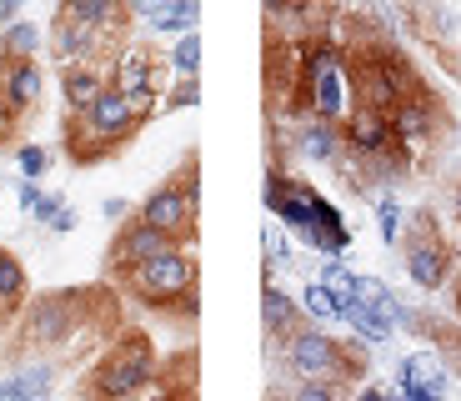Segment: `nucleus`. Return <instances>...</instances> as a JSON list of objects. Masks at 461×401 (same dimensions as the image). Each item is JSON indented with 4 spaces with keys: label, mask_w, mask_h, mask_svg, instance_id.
<instances>
[{
    "label": "nucleus",
    "mask_w": 461,
    "mask_h": 401,
    "mask_svg": "<svg viewBox=\"0 0 461 401\" xmlns=\"http://www.w3.org/2000/svg\"><path fill=\"white\" fill-rule=\"evenodd\" d=\"M121 281V291H126L131 301H140L146 311H171V316H196L201 311V281H196V256L185 251H166L156 256V261L136 266V271L115 276Z\"/></svg>",
    "instance_id": "1"
},
{
    "label": "nucleus",
    "mask_w": 461,
    "mask_h": 401,
    "mask_svg": "<svg viewBox=\"0 0 461 401\" xmlns=\"http://www.w3.org/2000/svg\"><path fill=\"white\" fill-rule=\"evenodd\" d=\"M140 126H146V121L136 115V105L111 86L91 111L66 115V131H60V136H66V156L76 160V166H101V160L115 156Z\"/></svg>",
    "instance_id": "2"
},
{
    "label": "nucleus",
    "mask_w": 461,
    "mask_h": 401,
    "mask_svg": "<svg viewBox=\"0 0 461 401\" xmlns=\"http://www.w3.org/2000/svg\"><path fill=\"white\" fill-rule=\"evenodd\" d=\"M161 377V361H156V346L146 332H121L111 342V351L86 371L81 381V401H131Z\"/></svg>",
    "instance_id": "3"
},
{
    "label": "nucleus",
    "mask_w": 461,
    "mask_h": 401,
    "mask_svg": "<svg viewBox=\"0 0 461 401\" xmlns=\"http://www.w3.org/2000/svg\"><path fill=\"white\" fill-rule=\"evenodd\" d=\"M346 80H351L357 111H376V115H392L402 101H411L421 91L416 70L392 46H361L357 56L346 60Z\"/></svg>",
    "instance_id": "4"
},
{
    "label": "nucleus",
    "mask_w": 461,
    "mask_h": 401,
    "mask_svg": "<svg viewBox=\"0 0 461 401\" xmlns=\"http://www.w3.org/2000/svg\"><path fill=\"white\" fill-rule=\"evenodd\" d=\"M281 356H286V371L301 381H351L366 377V346L361 342H336L321 326H301L296 336L281 342Z\"/></svg>",
    "instance_id": "5"
},
{
    "label": "nucleus",
    "mask_w": 461,
    "mask_h": 401,
    "mask_svg": "<svg viewBox=\"0 0 461 401\" xmlns=\"http://www.w3.org/2000/svg\"><path fill=\"white\" fill-rule=\"evenodd\" d=\"M136 216L146 221V226L166 231L176 246H185V241L196 236V216H201V160L185 156L181 171H176L171 181H161L146 201H140Z\"/></svg>",
    "instance_id": "6"
},
{
    "label": "nucleus",
    "mask_w": 461,
    "mask_h": 401,
    "mask_svg": "<svg viewBox=\"0 0 461 401\" xmlns=\"http://www.w3.org/2000/svg\"><path fill=\"white\" fill-rule=\"evenodd\" d=\"M86 301L91 291H46L25 306L21 342L25 346H60L86 326Z\"/></svg>",
    "instance_id": "7"
},
{
    "label": "nucleus",
    "mask_w": 461,
    "mask_h": 401,
    "mask_svg": "<svg viewBox=\"0 0 461 401\" xmlns=\"http://www.w3.org/2000/svg\"><path fill=\"white\" fill-rule=\"evenodd\" d=\"M406 276L421 291H441L451 281V246L441 241L431 211H416L411 231H406Z\"/></svg>",
    "instance_id": "8"
},
{
    "label": "nucleus",
    "mask_w": 461,
    "mask_h": 401,
    "mask_svg": "<svg viewBox=\"0 0 461 401\" xmlns=\"http://www.w3.org/2000/svg\"><path fill=\"white\" fill-rule=\"evenodd\" d=\"M321 206H326V196L316 191V186L286 176L281 166H271V171H266V211H271V216H281V226H286V231L306 236V231L316 226V216H321Z\"/></svg>",
    "instance_id": "9"
},
{
    "label": "nucleus",
    "mask_w": 461,
    "mask_h": 401,
    "mask_svg": "<svg viewBox=\"0 0 461 401\" xmlns=\"http://www.w3.org/2000/svg\"><path fill=\"white\" fill-rule=\"evenodd\" d=\"M166 251H181L166 231H156V226H146L140 216H131V221H121V231L111 236V251H105V271H111V281L115 276H126V271H136V266H146V261H156V256H166Z\"/></svg>",
    "instance_id": "10"
},
{
    "label": "nucleus",
    "mask_w": 461,
    "mask_h": 401,
    "mask_svg": "<svg viewBox=\"0 0 461 401\" xmlns=\"http://www.w3.org/2000/svg\"><path fill=\"white\" fill-rule=\"evenodd\" d=\"M41 96H46V70H41V60H0V115L11 126L41 105Z\"/></svg>",
    "instance_id": "11"
},
{
    "label": "nucleus",
    "mask_w": 461,
    "mask_h": 401,
    "mask_svg": "<svg viewBox=\"0 0 461 401\" xmlns=\"http://www.w3.org/2000/svg\"><path fill=\"white\" fill-rule=\"evenodd\" d=\"M441 121H447V111H441L437 96L421 86L411 101H402V105L392 111V136H396V146H402V150H411V146H421L427 136H437Z\"/></svg>",
    "instance_id": "12"
},
{
    "label": "nucleus",
    "mask_w": 461,
    "mask_h": 401,
    "mask_svg": "<svg viewBox=\"0 0 461 401\" xmlns=\"http://www.w3.org/2000/svg\"><path fill=\"white\" fill-rule=\"evenodd\" d=\"M105 46H111L105 35L86 31V25H76L70 15L56 11V21H50V35H46V50L60 60V70H66V66H86V60H101Z\"/></svg>",
    "instance_id": "13"
},
{
    "label": "nucleus",
    "mask_w": 461,
    "mask_h": 401,
    "mask_svg": "<svg viewBox=\"0 0 461 401\" xmlns=\"http://www.w3.org/2000/svg\"><path fill=\"white\" fill-rule=\"evenodd\" d=\"M105 91H111V66H105V60H86V66H66V70H60V96H66L70 115L91 111Z\"/></svg>",
    "instance_id": "14"
},
{
    "label": "nucleus",
    "mask_w": 461,
    "mask_h": 401,
    "mask_svg": "<svg viewBox=\"0 0 461 401\" xmlns=\"http://www.w3.org/2000/svg\"><path fill=\"white\" fill-rule=\"evenodd\" d=\"M131 15H140L150 31H161V35H191L201 25V5H196V0H136Z\"/></svg>",
    "instance_id": "15"
},
{
    "label": "nucleus",
    "mask_w": 461,
    "mask_h": 401,
    "mask_svg": "<svg viewBox=\"0 0 461 401\" xmlns=\"http://www.w3.org/2000/svg\"><path fill=\"white\" fill-rule=\"evenodd\" d=\"M56 377H60L56 361H25L11 377H0V401H50Z\"/></svg>",
    "instance_id": "16"
},
{
    "label": "nucleus",
    "mask_w": 461,
    "mask_h": 401,
    "mask_svg": "<svg viewBox=\"0 0 461 401\" xmlns=\"http://www.w3.org/2000/svg\"><path fill=\"white\" fill-rule=\"evenodd\" d=\"M301 316L306 311L296 306V296L276 287V281H266L261 287V326H266V342H286V336L301 332Z\"/></svg>",
    "instance_id": "17"
},
{
    "label": "nucleus",
    "mask_w": 461,
    "mask_h": 401,
    "mask_svg": "<svg viewBox=\"0 0 461 401\" xmlns=\"http://www.w3.org/2000/svg\"><path fill=\"white\" fill-rule=\"evenodd\" d=\"M296 150L306 160H321V166H341L346 160V146H341V126H331V121H316V115H306L296 126Z\"/></svg>",
    "instance_id": "18"
},
{
    "label": "nucleus",
    "mask_w": 461,
    "mask_h": 401,
    "mask_svg": "<svg viewBox=\"0 0 461 401\" xmlns=\"http://www.w3.org/2000/svg\"><path fill=\"white\" fill-rule=\"evenodd\" d=\"M301 241H306L312 251H321V256H341L346 246H351V226H346V221H341V211H336L331 201H326V206H321V216H316V226L306 231Z\"/></svg>",
    "instance_id": "19"
},
{
    "label": "nucleus",
    "mask_w": 461,
    "mask_h": 401,
    "mask_svg": "<svg viewBox=\"0 0 461 401\" xmlns=\"http://www.w3.org/2000/svg\"><path fill=\"white\" fill-rule=\"evenodd\" d=\"M341 321L351 326V332H357L361 346H386V342H392V332H396L392 321L376 316V311L361 306V301H341Z\"/></svg>",
    "instance_id": "20"
},
{
    "label": "nucleus",
    "mask_w": 461,
    "mask_h": 401,
    "mask_svg": "<svg viewBox=\"0 0 461 401\" xmlns=\"http://www.w3.org/2000/svg\"><path fill=\"white\" fill-rule=\"evenodd\" d=\"M46 35L35 21H15L11 31H0V60H41Z\"/></svg>",
    "instance_id": "21"
},
{
    "label": "nucleus",
    "mask_w": 461,
    "mask_h": 401,
    "mask_svg": "<svg viewBox=\"0 0 461 401\" xmlns=\"http://www.w3.org/2000/svg\"><path fill=\"white\" fill-rule=\"evenodd\" d=\"M25 291H31V281H25V266L15 261L11 251H0V321L15 316V311L25 306Z\"/></svg>",
    "instance_id": "22"
},
{
    "label": "nucleus",
    "mask_w": 461,
    "mask_h": 401,
    "mask_svg": "<svg viewBox=\"0 0 461 401\" xmlns=\"http://www.w3.org/2000/svg\"><path fill=\"white\" fill-rule=\"evenodd\" d=\"M166 60H171V70H176L181 80H196V76H201V31L176 35V41H171V56H166Z\"/></svg>",
    "instance_id": "23"
},
{
    "label": "nucleus",
    "mask_w": 461,
    "mask_h": 401,
    "mask_svg": "<svg viewBox=\"0 0 461 401\" xmlns=\"http://www.w3.org/2000/svg\"><path fill=\"white\" fill-rule=\"evenodd\" d=\"M301 311L312 321H341V296H336L331 287H321V281H306V291H301Z\"/></svg>",
    "instance_id": "24"
},
{
    "label": "nucleus",
    "mask_w": 461,
    "mask_h": 401,
    "mask_svg": "<svg viewBox=\"0 0 461 401\" xmlns=\"http://www.w3.org/2000/svg\"><path fill=\"white\" fill-rule=\"evenodd\" d=\"M261 251H266V276L276 271V266H291V241H286V231H281L276 221L261 231Z\"/></svg>",
    "instance_id": "25"
},
{
    "label": "nucleus",
    "mask_w": 461,
    "mask_h": 401,
    "mask_svg": "<svg viewBox=\"0 0 461 401\" xmlns=\"http://www.w3.org/2000/svg\"><path fill=\"white\" fill-rule=\"evenodd\" d=\"M15 166H21V181L41 186V176L50 171V150L46 146H21V150H15Z\"/></svg>",
    "instance_id": "26"
},
{
    "label": "nucleus",
    "mask_w": 461,
    "mask_h": 401,
    "mask_svg": "<svg viewBox=\"0 0 461 401\" xmlns=\"http://www.w3.org/2000/svg\"><path fill=\"white\" fill-rule=\"evenodd\" d=\"M286 401H346V387L341 381H301Z\"/></svg>",
    "instance_id": "27"
},
{
    "label": "nucleus",
    "mask_w": 461,
    "mask_h": 401,
    "mask_svg": "<svg viewBox=\"0 0 461 401\" xmlns=\"http://www.w3.org/2000/svg\"><path fill=\"white\" fill-rule=\"evenodd\" d=\"M376 226H381V241H402V206H396L392 196H381L376 201Z\"/></svg>",
    "instance_id": "28"
},
{
    "label": "nucleus",
    "mask_w": 461,
    "mask_h": 401,
    "mask_svg": "<svg viewBox=\"0 0 461 401\" xmlns=\"http://www.w3.org/2000/svg\"><path fill=\"white\" fill-rule=\"evenodd\" d=\"M166 111H181V105H201V80H176L171 91H166Z\"/></svg>",
    "instance_id": "29"
},
{
    "label": "nucleus",
    "mask_w": 461,
    "mask_h": 401,
    "mask_svg": "<svg viewBox=\"0 0 461 401\" xmlns=\"http://www.w3.org/2000/svg\"><path fill=\"white\" fill-rule=\"evenodd\" d=\"M60 211H66V196H56V191H46L41 196V206L31 211V221H41V226H50V221L60 216Z\"/></svg>",
    "instance_id": "30"
},
{
    "label": "nucleus",
    "mask_w": 461,
    "mask_h": 401,
    "mask_svg": "<svg viewBox=\"0 0 461 401\" xmlns=\"http://www.w3.org/2000/svg\"><path fill=\"white\" fill-rule=\"evenodd\" d=\"M351 401H402V391H386V387H376V381H361V387L351 391Z\"/></svg>",
    "instance_id": "31"
},
{
    "label": "nucleus",
    "mask_w": 461,
    "mask_h": 401,
    "mask_svg": "<svg viewBox=\"0 0 461 401\" xmlns=\"http://www.w3.org/2000/svg\"><path fill=\"white\" fill-rule=\"evenodd\" d=\"M15 196H21V211H25V216H31V211L41 206V196H46V191H41V186H35V181H21V191H15Z\"/></svg>",
    "instance_id": "32"
},
{
    "label": "nucleus",
    "mask_w": 461,
    "mask_h": 401,
    "mask_svg": "<svg viewBox=\"0 0 461 401\" xmlns=\"http://www.w3.org/2000/svg\"><path fill=\"white\" fill-rule=\"evenodd\" d=\"M21 21V0H0V31H11Z\"/></svg>",
    "instance_id": "33"
},
{
    "label": "nucleus",
    "mask_w": 461,
    "mask_h": 401,
    "mask_svg": "<svg viewBox=\"0 0 461 401\" xmlns=\"http://www.w3.org/2000/svg\"><path fill=\"white\" fill-rule=\"evenodd\" d=\"M101 211H105V221H131V216H126V211H131V206H126V196H111Z\"/></svg>",
    "instance_id": "34"
},
{
    "label": "nucleus",
    "mask_w": 461,
    "mask_h": 401,
    "mask_svg": "<svg viewBox=\"0 0 461 401\" xmlns=\"http://www.w3.org/2000/svg\"><path fill=\"white\" fill-rule=\"evenodd\" d=\"M402 401H447V396H441V391H431V387H406Z\"/></svg>",
    "instance_id": "35"
},
{
    "label": "nucleus",
    "mask_w": 461,
    "mask_h": 401,
    "mask_svg": "<svg viewBox=\"0 0 461 401\" xmlns=\"http://www.w3.org/2000/svg\"><path fill=\"white\" fill-rule=\"evenodd\" d=\"M50 231H56V236H70V231H76V211L66 206V211H60L56 221H50Z\"/></svg>",
    "instance_id": "36"
},
{
    "label": "nucleus",
    "mask_w": 461,
    "mask_h": 401,
    "mask_svg": "<svg viewBox=\"0 0 461 401\" xmlns=\"http://www.w3.org/2000/svg\"><path fill=\"white\" fill-rule=\"evenodd\" d=\"M150 401H191V387H161Z\"/></svg>",
    "instance_id": "37"
},
{
    "label": "nucleus",
    "mask_w": 461,
    "mask_h": 401,
    "mask_svg": "<svg viewBox=\"0 0 461 401\" xmlns=\"http://www.w3.org/2000/svg\"><path fill=\"white\" fill-rule=\"evenodd\" d=\"M5 141H11V121L0 115V150H5Z\"/></svg>",
    "instance_id": "38"
},
{
    "label": "nucleus",
    "mask_w": 461,
    "mask_h": 401,
    "mask_svg": "<svg viewBox=\"0 0 461 401\" xmlns=\"http://www.w3.org/2000/svg\"><path fill=\"white\" fill-rule=\"evenodd\" d=\"M456 221H461V191H456Z\"/></svg>",
    "instance_id": "39"
}]
</instances>
